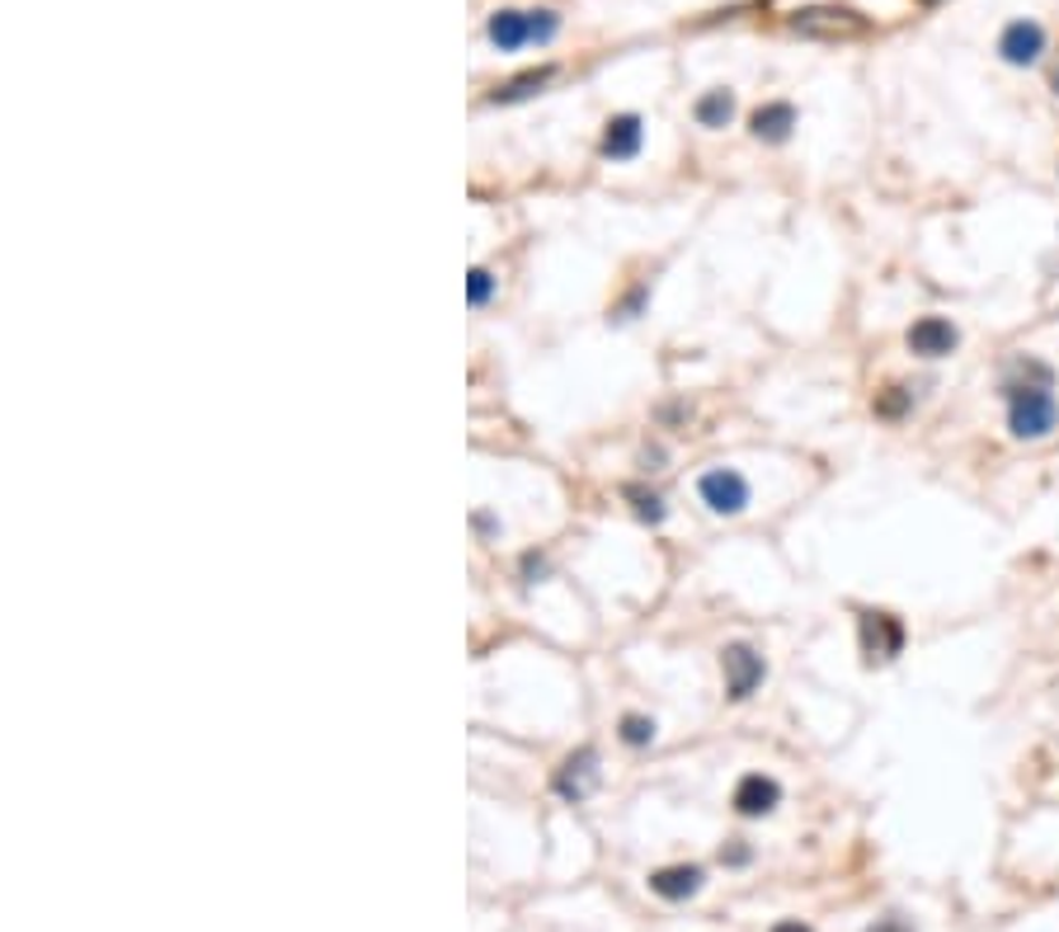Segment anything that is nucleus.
Instances as JSON below:
<instances>
[{"mask_svg": "<svg viewBox=\"0 0 1059 932\" xmlns=\"http://www.w3.org/2000/svg\"><path fill=\"white\" fill-rule=\"evenodd\" d=\"M871 932H909V928H905V923H899V919H881V923H876Z\"/></svg>", "mask_w": 1059, "mask_h": 932, "instance_id": "aec40b11", "label": "nucleus"}, {"mask_svg": "<svg viewBox=\"0 0 1059 932\" xmlns=\"http://www.w3.org/2000/svg\"><path fill=\"white\" fill-rule=\"evenodd\" d=\"M631 500H636V513H641L646 523H659V519H665V504H659V494H641V490H631Z\"/></svg>", "mask_w": 1059, "mask_h": 932, "instance_id": "6ab92c4d", "label": "nucleus"}, {"mask_svg": "<svg viewBox=\"0 0 1059 932\" xmlns=\"http://www.w3.org/2000/svg\"><path fill=\"white\" fill-rule=\"evenodd\" d=\"M1008 429L1017 439H1050L1059 429V401H1055V382H1050V368L1036 363V359H1022L1012 363V377H1008Z\"/></svg>", "mask_w": 1059, "mask_h": 932, "instance_id": "f257e3e1", "label": "nucleus"}, {"mask_svg": "<svg viewBox=\"0 0 1059 932\" xmlns=\"http://www.w3.org/2000/svg\"><path fill=\"white\" fill-rule=\"evenodd\" d=\"M796 128V109L791 104H763V109H753L749 118V132L758 137V142H787Z\"/></svg>", "mask_w": 1059, "mask_h": 932, "instance_id": "f8f14e48", "label": "nucleus"}, {"mask_svg": "<svg viewBox=\"0 0 1059 932\" xmlns=\"http://www.w3.org/2000/svg\"><path fill=\"white\" fill-rule=\"evenodd\" d=\"M561 29V14L556 10H499L490 14V43L499 52H513V48H523V43H547V38Z\"/></svg>", "mask_w": 1059, "mask_h": 932, "instance_id": "f03ea898", "label": "nucleus"}, {"mask_svg": "<svg viewBox=\"0 0 1059 932\" xmlns=\"http://www.w3.org/2000/svg\"><path fill=\"white\" fill-rule=\"evenodd\" d=\"M918 6H942V0H918Z\"/></svg>", "mask_w": 1059, "mask_h": 932, "instance_id": "5701e85b", "label": "nucleus"}, {"mask_svg": "<svg viewBox=\"0 0 1059 932\" xmlns=\"http://www.w3.org/2000/svg\"><path fill=\"white\" fill-rule=\"evenodd\" d=\"M697 123L702 128H726L730 118H735V94L730 90H707L702 99H697Z\"/></svg>", "mask_w": 1059, "mask_h": 932, "instance_id": "2eb2a0df", "label": "nucleus"}, {"mask_svg": "<svg viewBox=\"0 0 1059 932\" xmlns=\"http://www.w3.org/2000/svg\"><path fill=\"white\" fill-rule=\"evenodd\" d=\"M909 405H913V391H905V387H886L876 395V414H881V420H899Z\"/></svg>", "mask_w": 1059, "mask_h": 932, "instance_id": "dca6fc26", "label": "nucleus"}, {"mask_svg": "<svg viewBox=\"0 0 1059 932\" xmlns=\"http://www.w3.org/2000/svg\"><path fill=\"white\" fill-rule=\"evenodd\" d=\"M490 292H494V273H490V269H471V283H467L471 307H486Z\"/></svg>", "mask_w": 1059, "mask_h": 932, "instance_id": "a211bd4d", "label": "nucleus"}, {"mask_svg": "<svg viewBox=\"0 0 1059 932\" xmlns=\"http://www.w3.org/2000/svg\"><path fill=\"white\" fill-rule=\"evenodd\" d=\"M622 740L631 749H646L655 740V721L650 716H622Z\"/></svg>", "mask_w": 1059, "mask_h": 932, "instance_id": "f3484780", "label": "nucleus"}, {"mask_svg": "<svg viewBox=\"0 0 1059 932\" xmlns=\"http://www.w3.org/2000/svg\"><path fill=\"white\" fill-rule=\"evenodd\" d=\"M641 137H646V128H641V118H636V113L612 118L608 132H603V156H608V161H631V156L641 151Z\"/></svg>", "mask_w": 1059, "mask_h": 932, "instance_id": "9b49d317", "label": "nucleus"}, {"mask_svg": "<svg viewBox=\"0 0 1059 932\" xmlns=\"http://www.w3.org/2000/svg\"><path fill=\"white\" fill-rule=\"evenodd\" d=\"M791 29L806 38H829V43H843V38H862L871 33L867 14L852 6H806L791 14Z\"/></svg>", "mask_w": 1059, "mask_h": 932, "instance_id": "7ed1b4c3", "label": "nucleus"}, {"mask_svg": "<svg viewBox=\"0 0 1059 932\" xmlns=\"http://www.w3.org/2000/svg\"><path fill=\"white\" fill-rule=\"evenodd\" d=\"M697 494H702V504H707L711 513H721V519H735V513H745V504H749L745 475L730 471V467L707 471L702 481H697Z\"/></svg>", "mask_w": 1059, "mask_h": 932, "instance_id": "20e7f679", "label": "nucleus"}, {"mask_svg": "<svg viewBox=\"0 0 1059 932\" xmlns=\"http://www.w3.org/2000/svg\"><path fill=\"white\" fill-rule=\"evenodd\" d=\"M998 52H1003V62L1012 67H1031V62H1041V52H1046V29L1036 24V19H1012V24L998 33Z\"/></svg>", "mask_w": 1059, "mask_h": 932, "instance_id": "0eeeda50", "label": "nucleus"}, {"mask_svg": "<svg viewBox=\"0 0 1059 932\" xmlns=\"http://www.w3.org/2000/svg\"><path fill=\"white\" fill-rule=\"evenodd\" d=\"M862 650L867 660H895L905 650V627H899L890 612H862Z\"/></svg>", "mask_w": 1059, "mask_h": 932, "instance_id": "6e6552de", "label": "nucleus"}, {"mask_svg": "<svg viewBox=\"0 0 1059 932\" xmlns=\"http://www.w3.org/2000/svg\"><path fill=\"white\" fill-rule=\"evenodd\" d=\"M551 67H537V71H523V76H513V81H504L494 94H490V104H513V99H528V94H537L547 81H551Z\"/></svg>", "mask_w": 1059, "mask_h": 932, "instance_id": "4468645a", "label": "nucleus"}, {"mask_svg": "<svg viewBox=\"0 0 1059 932\" xmlns=\"http://www.w3.org/2000/svg\"><path fill=\"white\" fill-rule=\"evenodd\" d=\"M1050 86H1055V94H1059V62H1055V71H1050Z\"/></svg>", "mask_w": 1059, "mask_h": 932, "instance_id": "4be33fe9", "label": "nucleus"}, {"mask_svg": "<svg viewBox=\"0 0 1059 932\" xmlns=\"http://www.w3.org/2000/svg\"><path fill=\"white\" fill-rule=\"evenodd\" d=\"M593 772H598V753H593V749H579V753H570V759L561 763V772H556V791H561L566 801L589 796Z\"/></svg>", "mask_w": 1059, "mask_h": 932, "instance_id": "9d476101", "label": "nucleus"}, {"mask_svg": "<svg viewBox=\"0 0 1059 932\" xmlns=\"http://www.w3.org/2000/svg\"><path fill=\"white\" fill-rule=\"evenodd\" d=\"M772 932H810V928H806V923H796V919H787V923H777Z\"/></svg>", "mask_w": 1059, "mask_h": 932, "instance_id": "412c9836", "label": "nucleus"}, {"mask_svg": "<svg viewBox=\"0 0 1059 932\" xmlns=\"http://www.w3.org/2000/svg\"><path fill=\"white\" fill-rule=\"evenodd\" d=\"M777 801H782V786H777L772 778H763V772H749V778H739V786H735V810L745 820L772 815Z\"/></svg>", "mask_w": 1059, "mask_h": 932, "instance_id": "1a4fd4ad", "label": "nucleus"}, {"mask_svg": "<svg viewBox=\"0 0 1059 932\" xmlns=\"http://www.w3.org/2000/svg\"><path fill=\"white\" fill-rule=\"evenodd\" d=\"M650 890L665 900H688L702 890V866H665L650 876Z\"/></svg>", "mask_w": 1059, "mask_h": 932, "instance_id": "ddd939ff", "label": "nucleus"}, {"mask_svg": "<svg viewBox=\"0 0 1059 932\" xmlns=\"http://www.w3.org/2000/svg\"><path fill=\"white\" fill-rule=\"evenodd\" d=\"M905 344L918 353V359H947V353L961 344V334H956V325L947 321V315H918V321L909 325V334H905Z\"/></svg>", "mask_w": 1059, "mask_h": 932, "instance_id": "423d86ee", "label": "nucleus"}, {"mask_svg": "<svg viewBox=\"0 0 1059 932\" xmlns=\"http://www.w3.org/2000/svg\"><path fill=\"white\" fill-rule=\"evenodd\" d=\"M721 669H726V692L735 702H745L758 692V683H763V654H758L753 645H726L721 650Z\"/></svg>", "mask_w": 1059, "mask_h": 932, "instance_id": "39448f33", "label": "nucleus"}]
</instances>
